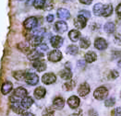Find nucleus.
<instances>
[{"mask_svg":"<svg viewBox=\"0 0 121 116\" xmlns=\"http://www.w3.org/2000/svg\"><path fill=\"white\" fill-rule=\"evenodd\" d=\"M113 12V8L111 5H103L101 3L96 4L93 7V13L96 16H103V17H108Z\"/></svg>","mask_w":121,"mask_h":116,"instance_id":"f257e3e1","label":"nucleus"},{"mask_svg":"<svg viewBox=\"0 0 121 116\" xmlns=\"http://www.w3.org/2000/svg\"><path fill=\"white\" fill-rule=\"evenodd\" d=\"M27 94H28V92H27V90H26L24 87H19L18 88L15 89L13 95L10 97V101H11V103L17 102V101H19L20 99H23L25 97H27Z\"/></svg>","mask_w":121,"mask_h":116,"instance_id":"f03ea898","label":"nucleus"},{"mask_svg":"<svg viewBox=\"0 0 121 116\" xmlns=\"http://www.w3.org/2000/svg\"><path fill=\"white\" fill-rule=\"evenodd\" d=\"M108 95V90L107 88L104 87H97L93 93V96L96 99L98 100H102L104 99H105Z\"/></svg>","mask_w":121,"mask_h":116,"instance_id":"7ed1b4c3","label":"nucleus"},{"mask_svg":"<svg viewBox=\"0 0 121 116\" xmlns=\"http://www.w3.org/2000/svg\"><path fill=\"white\" fill-rule=\"evenodd\" d=\"M24 80L27 84H29L30 86H35L39 82V77L34 73H26Z\"/></svg>","mask_w":121,"mask_h":116,"instance_id":"20e7f679","label":"nucleus"},{"mask_svg":"<svg viewBox=\"0 0 121 116\" xmlns=\"http://www.w3.org/2000/svg\"><path fill=\"white\" fill-rule=\"evenodd\" d=\"M38 24V21H37V19L34 18V17H30V18H28L24 21L23 25H24V28L27 29H34Z\"/></svg>","mask_w":121,"mask_h":116,"instance_id":"39448f33","label":"nucleus"},{"mask_svg":"<svg viewBox=\"0 0 121 116\" xmlns=\"http://www.w3.org/2000/svg\"><path fill=\"white\" fill-rule=\"evenodd\" d=\"M62 59V53L58 50H54L49 53L48 54V60L51 61V62H58Z\"/></svg>","mask_w":121,"mask_h":116,"instance_id":"423d86ee","label":"nucleus"},{"mask_svg":"<svg viewBox=\"0 0 121 116\" xmlns=\"http://www.w3.org/2000/svg\"><path fill=\"white\" fill-rule=\"evenodd\" d=\"M56 80V77L53 73H46V74H44L43 76V77H42V81L44 84H46V85H50V84L55 83Z\"/></svg>","mask_w":121,"mask_h":116,"instance_id":"0eeeda50","label":"nucleus"},{"mask_svg":"<svg viewBox=\"0 0 121 116\" xmlns=\"http://www.w3.org/2000/svg\"><path fill=\"white\" fill-rule=\"evenodd\" d=\"M86 23H87V19L84 18L83 16H81V15H79V16L77 17V19H75V22H74L75 27L79 29L85 28Z\"/></svg>","mask_w":121,"mask_h":116,"instance_id":"6e6552de","label":"nucleus"},{"mask_svg":"<svg viewBox=\"0 0 121 116\" xmlns=\"http://www.w3.org/2000/svg\"><path fill=\"white\" fill-rule=\"evenodd\" d=\"M43 56V53H41L38 50H31L30 53L28 54V59L31 60V61H37Z\"/></svg>","mask_w":121,"mask_h":116,"instance_id":"1a4fd4ad","label":"nucleus"},{"mask_svg":"<svg viewBox=\"0 0 121 116\" xmlns=\"http://www.w3.org/2000/svg\"><path fill=\"white\" fill-rule=\"evenodd\" d=\"M55 29H56V30L57 32H59V33H64L65 31L68 30V25H67V23H66L65 21L60 20V21H57V22L56 23Z\"/></svg>","mask_w":121,"mask_h":116,"instance_id":"9d476101","label":"nucleus"},{"mask_svg":"<svg viewBox=\"0 0 121 116\" xmlns=\"http://www.w3.org/2000/svg\"><path fill=\"white\" fill-rule=\"evenodd\" d=\"M89 92H90V86L87 83L81 84V86L79 87V88H78V93L81 97H84L86 96V95H88Z\"/></svg>","mask_w":121,"mask_h":116,"instance_id":"9b49d317","label":"nucleus"},{"mask_svg":"<svg viewBox=\"0 0 121 116\" xmlns=\"http://www.w3.org/2000/svg\"><path fill=\"white\" fill-rule=\"evenodd\" d=\"M80 103H81L80 99L77 96H71L68 99V104H69V106L70 107L71 109H77L80 105Z\"/></svg>","mask_w":121,"mask_h":116,"instance_id":"f8f14e48","label":"nucleus"},{"mask_svg":"<svg viewBox=\"0 0 121 116\" xmlns=\"http://www.w3.org/2000/svg\"><path fill=\"white\" fill-rule=\"evenodd\" d=\"M94 46L98 50H104L107 47V42H106V41L104 39L97 38L94 41Z\"/></svg>","mask_w":121,"mask_h":116,"instance_id":"ddd939ff","label":"nucleus"},{"mask_svg":"<svg viewBox=\"0 0 121 116\" xmlns=\"http://www.w3.org/2000/svg\"><path fill=\"white\" fill-rule=\"evenodd\" d=\"M33 67L35 68L38 72H43L46 69V64L44 61L43 60H37V61H34L33 64H32Z\"/></svg>","mask_w":121,"mask_h":116,"instance_id":"4468645a","label":"nucleus"},{"mask_svg":"<svg viewBox=\"0 0 121 116\" xmlns=\"http://www.w3.org/2000/svg\"><path fill=\"white\" fill-rule=\"evenodd\" d=\"M51 44L54 48H60L63 44V38L60 36H53L51 38Z\"/></svg>","mask_w":121,"mask_h":116,"instance_id":"2eb2a0df","label":"nucleus"},{"mask_svg":"<svg viewBox=\"0 0 121 116\" xmlns=\"http://www.w3.org/2000/svg\"><path fill=\"white\" fill-rule=\"evenodd\" d=\"M64 105H65V100H64V99L61 98V97L56 98V99H54V101H53V106H54L55 109H56V110H61V109H63V108H64Z\"/></svg>","mask_w":121,"mask_h":116,"instance_id":"dca6fc26","label":"nucleus"},{"mask_svg":"<svg viewBox=\"0 0 121 116\" xmlns=\"http://www.w3.org/2000/svg\"><path fill=\"white\" fill-rule=\"evenodd\" d=\"M11 109H12V111H13V112H15L16 113H20V114L24 113L23 112H24V110H25V109L22 107L21 103L19 102V101L11 103Z\"/></svg>","mask_w":121,"mask_h":116,"instance_id":"f3484780","label":"nucleus"},{"mask_svg":"<svg viewBox=\"0 0 121 116\" xmlns=\"http://www.w3.org/2000/svg\"><path fill=\"white\" fill-rule=\"evenodd\" d=\"M57 16L60 19H69L70 18V13L66 8H59L57 10Z\"/></svg>","mask_w":121,"mask_h":116,"instance_id":"a211bd4d","label":"nucleus"},{"mask_svg":"<svg viewBox=\"0 0 121 116\" xmlns=\"http://www.w3.org/2000/svg\"><path fill=\"white\" fill-rule=\"evenodd\" d=\"M20 103H21L22 107H23L25 110H27V109H29V108L33 104V99H32L31 97L27 96V97H25L23 99H21Z\"/></svg>","mask_w":121,"mask_h":116,"instance_id":"6ab92c4d","label":"nucleus"},{"mask_svg":"<svg viewBox=\"0 0 121 116\" xmlns=\"http://www.w3.org/2000/svg\"><path fill=\"white\" fill-rule=\"evenodd\" d=\"M12 87H13V85L11 82H5L3 85H2V87H1V92L3 95H7L9 94L10 91L12 90Z\"/></svg>","mask_w":121,"mask_h":116,"instance_id":"aec40b11","label":"nucleus"},{"mask_svg":"<svg viewBox=\"0 0 121 116\" xmlns=\"http://www.w3.org/2000/svg\"><path fill=\"white\" fill-rule=\"evenodd\" d=\"M45 93H46V90L43 87H38L35 90H34V97L38 99H40L42 98L45 96Z\"/></svg>","mask_w":121,"mask_h":116,"instance_id":"412c9836","label":"nucleus"},{"mask_svg":"<svg viewBox=\"0 0 121 116\" xmlns=\"http://www.w3.org/2000/svg\"><path fill=\"white\" fill-rule=\"evenodd\" d=\"M69 37L70 39L72 41H77L79 39L81 38V32L79 30H76V29H72L69 31Z\"/></svg>","mask_w":121,"mask_h":116,"instance_id":"4be33fe9","label":"nucleus"},{"mask_svg":"<svg viewBox=\"0 0 121 116\" xmlns=\"http://www.w3.org/2000/svg\"><path fill=\"white\" fill-rule=\"evenodd\" d=\"M59 75H60L61 78H63V79H65V80H69L71 77H72V73H71L70 70L68 69V68L63 69L62 71H60Z\"/></svg>","mask_w":121,"mask_h":116,"instance_id":"5701e85b","label":"nucleus"},{"mask_svg":"<svg viewBox=\"0 0 121 116\" xmlns=\"http://www.w3.org/2000/svg\"><path fill=\"white\" fill-rule=\"evenodd\" d=\"M42 40H43V37H41V36H34V35H32L31 39L30 40V44L31 46H38V45L41 44Z\"/></svg>","mask_w":121,"mask_h":116,"instance_id":"b1692460","label":"nucleus"},{"mask_svg":"<svg viewBox=\"0 0 121 116\" xmlns=\"http://www.w3.org/2000/svg\"><path fill=\"white\" fill-rule=\"evenodd\" d=\"M96 54L94 53V52H88L86 54H85V61L87 62V63H92V62H94L95 60H96Z\"/></svg>","mask_w":121,"mask_h":116,"instance_id":"393cba45","label":"nucleus"},{"mask_svg":"<svg viewBox=\"0 0 121 116\" xmlns=\"http://www.w3.org/2000/svg\"><path fill=\"white\" fill-rule=\"evenodd\" d=\"M30 1L32 2V5L34 6L35 8L41 9V8H43L45 6V0H30L29 3H30Z\"/></svg>","mask_w":121,"mask_h":116,"instance_id":"a878e982","label":"nucleus"},{"mask_svg":"<svg viewBox=\"0 0 121 116\" xmlns=\"http://www.w3.org/2000/svg\"><path fill=\"white\" fill-rule=\"evenodd\" d=\"M116 29V26L113 22H107L104 25V31L107 33H113Z\"/></svg>","mask_w":121,"mask_h":116,"instance_id":"bb28decb","label":"nucleus"},{"mask_svg":"<svg viewBox=\"0 0 121 116\" xmlns=\"http://www.w3.org/2000/svg\"><path fill=\"white\" fill-rule=\"evenodd\" d=\"M79 52V48L76 46V45H69L68 48H67V53L69 54H71V55H75L77 54Z\"/></svg>","mask_w":121,"mask_h":116,"instance_id":"cd10ccee","label":"nucleus"},{"mask_svg":"<svg viewBox=\"0 0 121 116\" xmlns=\"http://www.w3.org/2000/svg\"><path fill=\"white\" fill-rule=\"evenodd\" d=\"M18 47H19V49H20V51H22L24 53H28V52L30 53V45L28 43H26V42H21V43H20L18 45Z\"/></svg>","mask_w":121,"mask_h":116,"instance_id":"c85d7f7f","label":"nucleus"},{"mask_svg":"<svg viewBox=\"0 0 121 116\" xmlns=\"http://www.w3.org/2000/svg\"><path fill=\"white\" fill-rule=\"evenodd\" d=\"M80 45H81V48L87 49L89 48V46L91 45V41L87 38H82L81 40V41H80Z\"/></svg>","mask_w":121,"mask_h":116,"instance_id":"c756f323","label":"nucleus"},{"mask_svg":"<svg viewBox=\"0 0 121 116\" xmlns=\"http://www.w3.org/2000/svg\"><path fill=\"white\" fill-rule=\"evenodd\" d=\"M74 87H75V82H74V81H71V80L68 81L67 83H65V84L63 85V88H64L65 90H67V91H69L71 89H73Z\"/></svg>","mask_w":121,"mask_h":116,"instance_id":"7c9ffc66","label":"nucleus"},{"mask_svg":"<svg viewBox=\"0 0 121 116\" xmlns=\"http://www.w3.org/2000/svg\"><path fill=\"white\" fill-rule=\"evenodd\" d=\"M25 75H26V73L23 72V71H16V72L13 73V76H14V77L17 80H22V79H24Z\"/></svg>","mask_w":121,"mask_h":116,"instance_id":"2f4dec72","label":"nucleus"},{"mask_svg":"<svg viewBox=\"0 0 121 116\" xmlns=\"http://www.w3.org/2000/svg\"><path fill=\"white\" fill-rule=\"evenodd\" d=\"M54 113H55L54 109L51 108V107H48V108H46V109L43 112L42 116H54Z\"/></svg>","mask_w":121,"mask_h":116,"instance_id":"473e14b6","label":"nucleus"},{"mask_svg":"<svg viewBox=\"0 0 121 116\" xmlns=\"http://www.w3.org/2000/svg\"><path fill=\"white\" fill-rule=\"evenodd\" d=\"M44 32H45V29H43V28H40V29H35V30L32 32V35L43 37V34H44Z\"/></svg>","mask_w":121,"mask_h":116,"instance_id":"72a5a7b5","label":"nucleus"},{"mask_svg":"<svg viewBox=\"0 0 121 116\" xmlns=\"http://www.w3.org/2000/svg\"><path fill=\"white\" fill-rule=\"evenodd\" d=\"M115 103H116V100H115V99L114 98H109V99H107L106 100H105V106L106 107H112L115 105Z\"/></svg>","mask_w":121,"mask_h":116,"instance_id":"f704fd0d","label":"nucleus"},{"mask_svg":"<svg viewBox=\"0 0 121 116\" xmlns=\"http://www.w3.org/2000/svg\"><path fill=\"white\" fill-rule=\"evenodd\" d=\"M79 15L83 16L84 18H86L87 19H89V18H91V14H90V12L87 11V10H81V11L79 12Z\"/></svg>","mask_w":121,"mask_h":116,"instance_id":"c9c22d12","label":"nucleus"},{"mask_svg":"<svg viewBox=\"0 0 121 116\" xmlns=\"http://www.w3.org/2000/svg\"><path fill=\"white\" fill-rule=\"evenodd\" d=\"M112 116H121V108H116L112 111Z\"/></svg>","mask_w":121,"mask_h":116,"instance_id":"e433bc0d","label":"nucleus"},{"mask_svg":"<svg viewBox=\"0 0 121 116\" xmlns=\"http://www.w3.org/2000/svg\"><path fill=\"white\" fill-rule=\"evenodd\" d=\"M37 50H38V51H40L41 53H43V52H46V51L48 50V47H47V45H46V44H40V45L38 46Z\"/></svg>","mask_w":121,"mask_h":116,"instance_id":"4c0bfd02","label":"nucleus"},{"mask_svg":"<svg viewBox=\"0 0 121 116\" xmlns=\"http://www.w3.org/2000/svg\"><path fill=\"white\" fill-rule=\"evenodd\" d=\"M115 43L117 45H121V34H117L115 37Z\"/></svg>","mask_w":121,"mask_h":116,"instance_id":"58836bf2","label":"nucleus"},{"mask_svg":"<svg viewBox=\"0 0 121 116\" xmlns=\"http://www.w3.org/2000/svg\"><path fill=\"white\" fill-rule=\"evenodd\" d=\"M109 77L111 79H115V78H117V77H118V73L117 72V71H115V70H113L110 72V74H109Z\"/></svg>","mask_w":121,"mask_h":116,"instance_id":"ea45409f","label":"nucleus"},{"mask_svg":"<svg viewBox=\"0 0 121 116\" xmlns=\"http://www.w3.org/2000/svg\"><path fill=\"white\" fill-rule=\"evenodd\" d=\"M80 2L82 4H85V5H90L92 2V0H80Z\"/></svg>","mask_w":121,"mask_h":116,"instance_id":"a19ab883","label":"nucleus"},{"mask_svg":"<svg viewBox=\"0 0 121 116\" xmlns=\"http://www.w3.org/2000/svg\"><path fill=\"white\" fill-rule=\"evenodd\" d=\"M117 13L118 16L121 17V4H119V5L117 6Z\"/></svg>","mask_w":121,"mask_h":116,"instance_id":"79ce46f5","label":"nucleus"},{"mask_svg":"<svg viewBox=\"0 0 121 116\" xmlns=\"http://www.w3.org/2000/svg\"><path fill=\"white\" fill-rule=\"evenodd\" d=\"M46 20H47L48 22H52V21H54V16H53V15H48V16H47V18H46Z\"/></svg>","mask_w":121,"mask_h":116,"instance_id":"37998d69","label":"nucleus"},{"mask_svg":"<svg viewBox=\"0 0 121 116\" xmlns=\"http://www.w3.org/2000/svg\"><path fill=\"white\" fill-rule=\"evenodd\" d=\"M81 114H82V112H81V110H79V112H78L72 113L70 116H81Z\"/></svg>","mask_w":121,"mask_h":116,"instance_id":"c03bdc74","label":"nucleus"},{"mask_svg":"<svg viewBox=\"0 0 121 116\" xmlns=\"http://www.w3.org/2000/svg\"><path fill=\"white\" fill-rule=\"evenodd\" d=\"M78 66H81V67H84L85 66V63H84V61H79L78 62Z\"/></svg>","mask_w":121,"mask_h":116,"instance_id":"a18cd8bd","label":"nucleus"},{"mask_svg":"<svg viewBox=\"0 0 121 116\" xmlns=\"http://www.w3.org/2000/svg\"><path fill=\"white\" fill-rule=\"evenodd\" d=\"M21 116H34L32 113H30V112H24V113H22Z\"/></svg>","mask_w":121,"mask_h":116,"instance_id":"49530a36","label":"nucleus"},{"mask_svg":"<svg viewBox=\"0 0 121 116\" xmlns=\"http://www.w3.org/2000/svg\"><path fill=\"white\" fill-rule=\"evenodd\" d=\"M89 114H90V116H98L97 113H96L95 112H93V111H91V112H89Z\"/></svg>","mask_w":121,"mask_h":116,"instance_id":"de8ad7c7","label":"nucleus"},{"mask_svg":"<svg viewBox=\"0 0 121 116\" xmlns=\"http://www.w3.org/2000/svg\"><path fill=\"white\" fill-rule=\"evenodd\" d=\"M118 66H119V67H121V61L119 62V63H118Z\"/></svg>","mask_w":121,"mask_h":116,"instance_id":"09e8293b","label":"nucleus"}]
</instances>
